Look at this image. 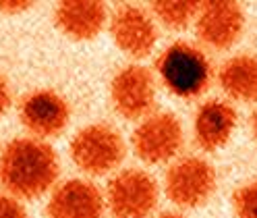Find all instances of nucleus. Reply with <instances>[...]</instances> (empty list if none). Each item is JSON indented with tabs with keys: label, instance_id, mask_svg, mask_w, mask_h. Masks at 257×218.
Masks as SVG:
<instances>
[{
	"label": "nucleus",
	"instance_id": "f257e3e1",
	"mask_svg": "<svg viewBox=\"0 0 257 218\" xmlns=\"http://www.w3.org/2000/svg\"><path fill=\"white\" fill-rule=\"evenodd\" d=\"M58 179V156L44 139L17 137L0 152V187L17 199H36Z\"/></svg>",
	"mask_w": 257,
	"mask_h": 218
},
{
	"label": "nucleus",
	"instance_id": "f03ea898",
	"mask_svg": "<svg viewBox=\"0 0 257 218\" xmlns=\"http://www.w3.org/2000/svg\"><path fill=\"white\" fill-rule=\"evenodd\" d=\"M158 75L164 87L179 98H195L212 81L207 56L189 42H174L158 58Z\"/></svg>",
	"mask_w": 257,
	"mask_h": 218
},
{
	"label": "nucleus",
	"instance_id": "7ed1b4c3",
	"mask_svg": "<svg viewBox=\"0 0 257 218\" xmlns=\"http://www.w3.org/2000/svg\"><path fill=\"white\" fill-rule=\"evenodd\" d=\"M122 135L106 123H93L79 131L71 142V158L85 175H106L124 158Z\"/></svg>",
	"mask_w": 257,
	"mask_h": 218
},
{
	"label": "nucleus",
	"instance_id": "20e7f679",
	"mask_svg": "<svg viewBox=\"0 0 257 218\" xmlns=\"http://www.w3.org/2000/svg\"><path fill=\"white\" fill-rule=\"evenodd\" d=\"M158 183L139 168H126L112 177L106 206L114 218H148L158 204Z\"/></svg>",
	"mask_w": 257,
	"mask_h": 218
},
{
	"label": "nucleus",
	"instance_id": "39448f33",
	"mask_svg": "<svg viewBox=\"0 0 257 218\" xmlns=\"http://www.w3.org/2000/svg\"><path fill=\"white\" fill-rule=\"evenodd\" d=\"M164 187L172 204L179 208H197L216 189V170L205 158L185 156L166 170Z\"/></svg>",
	"mask_w": 257,
	"mask_h": 218
},
{
	"label": "nucleus",
	"instance_id": "423d86ee",
	"mask_svg": "<svg viewBox=\"0 0 257 218\" xmlns=\"http://www.w3.org/2000/svg\"><path fill=\"white\" fill-rule=\"evenodd\" d=\"M183 148V127L172 113H152L133 131V150L148 164L172 160Z\"/></svg>",
	"mask_w": 257,
	"mask_h": 218
},
{
	"label": "nucleus",
	"instance_id": "0eeeda50",
	"mask_svg": "<svg viewBox=\"0 0 257 218\" xmlns=\"http://www.w3.org/2000/svg\"><path fill=\"white\" fill-rule=\"evenodd\" d=\"M110 98L116 113L124 119H146L156 104V79L150 69L128 65L110 83Z\"/></svg>",
	"mask_w": 257,
	"mask_h": 218
},
{
	"label": "nucleus",
	"instance_id": "6e6552de",
	"mask_svg": "<svg viewBox=\"0 0 257 218\" xmlns=\"http://www.w3.org/2000/svg\"><path fill=\"white\" fill-rule=\"evenodd\" d=\"M19 119L23 127L38 139L56 137L69 125L71 108L60 93L52 89H36L19 104Z\"/></svg>",
	"mask_w": 257,
	"mask_h": 218
},
{
	"label": "nucleus",
	"instance_id": "1a4fd4ad",
	"mask_svg": "<svg viewBox=\"0 0 257 218\" xmlns=\"http://www.w3.org/2000/svg\"><path fill=\"white\" fill-rule=\"evenodd\" d=\"M195 29L199 40L210 48H230L245 29V13L238 3H201Z\"/></svg>",
	"mask_w": 257,
	"mask_h": 218
},
{
	"label": "nucleus",
	"instance_id": "9d476101",
	"mask_svg": "<svg viewBox=\"0 0 257 218\" xmlns=\"http://www.w3.org/2000/svg\"><path fill=\"white\" fill-rule=\"evenodd\" d=\"M110 34L118 48L133 58L148 56L158 42V29L152 15L133 5L118 7L112 13Z\"/></svg>",
	"mask_w": 257,
	"mask_h": 218
},
{
	"label": "nucleus",
	"instance_id": "9b49d317",
	"mask_svg": "<svg viewBox=\"0 0 257 218\" xmlns=\"http://www.w3.org/2000/svg\"><path fill=\"white\" fill-rule=\"evenodd\" d=\"M106 199L93 183L85 179H69L54 187L48 199V218H102Z\"/></svg>",
	"mask_w": 257,
	"mask_h": 218
},
{
	"label": "nucleus",
	"instance_id": "f8f14e48",
	"mask_svg": "<svg viewBox=\"0 0 257 218\" xmlns=\"http://www.w3.org/2000/svg\"><path fill=\"white\" fill-rule=\"evenodd\" d=\"M236 127V111L226 100H207L197 108L193 133L201 150L214 152L228 144Z\"/></svg>",
	"mask_w": 257,
	"mask_h": 218
},
{
	"label": "nucleus",
	"instance_id": "ddd939ff",
	"mask_svg": "<svg viewBox=\"0 0 257 218\" xmlns=\"http://www.w3.org/2000/svg\"><path fill=\"white\" fill-rule=\"evenodd\" d=\"M108 19L104 3L93 0H67L54 11L58 29L71 40H91L102 31Z\"/></svg>",
	"mask_w": 257,
	"mask_h": 218
},
{
	"label": "nucleus",
	"instance_id": "4468645a",
	"mask_svg": "<svg viewBox=\"0 0 257 218\" xmlns=\"http://www.w3.org/2000/svg\"><path fill=\"white\" fill-rule=\"evenodd\" d=\"M218 81L232 100L257 102V56L236 54L220 67Z\"/></svg>",
	"mask_w": 257,
	"mask_h": 218
},
{
	"label": "nucleus",
	"instance_id": "2eb2a0df",
	"mask_svg": "<svg viewBox=\"0 0 257 218\" xmlns=\"http://www.w3.org/2000/svg\"><path fill=\"white\" fill-rule=\"evenodd\" d=\"M199 7L201 3H193V0H162V3H154L152 11L162 25L170 29H185L191 21H195Z\"/></svg>",
	"mask_w": 257,
	"mask_h": 218
},
{
	"label": "nucleus",
	"instance_id": "dca6fc26",
	"mask_svg": "<svg viewBox=\"0 0 257 218\" xmlns=\"http://www.w3.org/2000/svg\"><path fill=\"white\" fill-rule=\"evenodd\" d=\"M238 218H257V179L240 185L232 197Z\"/></svg>",
	"mask_w": 257,
	"mask_h": 218
},
{
	"label": "nucleus",
	"instance_id": "f3484780",
	"mask_svg": "<svg viewBox=\"0 0 257 218\" xmlns=\"http://www.w3.org/2000/svg\"><path fill=\"white\" fill-rule=\"evenodd\" d=\"M0 218H29L21 199L9 193H0Z\"/></svg>",
	"mask_w": 257,
	"mask_h": 218
},
{
	"label": "nucleus",
	"instance_id": "a211bd4d",
	"mask_svg": "<svg viewBox=\"0 0 257 218\" xmlns=\"http://www.w3.org/2000/svg\"><path fill=\"white\" fill-rule=\"evenodd\" d=\"M34 3H27V0H0V13L7 15H17L27 11Z\"/></svg>",
	"mask_w": 257,
	"mask_h": 218
},
{
	"label": "nucleus",
	"instance_id": "6ab92c4d",
	"mask_svg": "<svg viewBox=\"0 0 257 218\" xmlns=\"http://www.w3.org/2000/svg\"><path fill=\"white\" fill-rule=\"evenodd\" d=\"M11 102H13V96H11V87L7 83V79L0 75V119L7 115V111L11 108Z\"/></svg>",
	"mask_w": 257,
	"mask_h": 218
},
{
	"label": "nucleus",
	"instance_id": "aec40b11",
	"mask_svg": "<svg viewBox=\"0 0 257 218\" xmlns=\"http://www.w3.org/2000/svg\"><path fill=\"white\" fill-rule=\"evenodd\" d=\"M251 129H253V137H255V142H257V111L251 117Z\"/></svg>",
	"mask_w": 257,
	"mask_h": 218
},
{
	"label": "nucleus",
	"instance_id": "412c9836",
	"mask_svg": "<svg viewBox=\"0 0 257 218\" xmlns=\"http://www.w3.org/2000/svg\"><path fill=\"white\" fill-rule=\"evenodd\" d=\"M156 218H185V216L176 214V212H164V214H160V216H156Z\"/></svg>",
	"mask_w": 257,
	"mask_h": 218
}]
</instances>
